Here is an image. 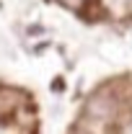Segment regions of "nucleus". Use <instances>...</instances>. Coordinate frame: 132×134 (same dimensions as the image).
I'll use <instances>...</instances> for the list:
<instances>
[{
	"label": "nucleus",
	"mask_w": 132,
	"mask_h": 134,
	"mask_svg": "<svg viewBox=\"0 0 132 134\" xmlns=\"http://www.w3.org/2000/svg\"><path fill=\"white\" fill-rule=\"evenodd\" d=\"M130 114H132V96H124L116 83H106L85 98L80 116L109 124V126H119L122 119Z\"/></svg>",
	"instance_id": "obj_1"
},
{
	"label": "nucleus",
	"mask_w": 132,
	"mask_h": 134,
	"mask_svg": "<svg viewBox=\"0 0 132 134\" xmlns=\"http://www.w3.org/2000/svg\"><path fill=\"white\" fill-rule=\"evenodd\" d=\"M29 100H31V98H29L21 88L0 85V124L8 121V119H13V114H16L21 106H26Z\"/></svg>",
	"instance_id": "obj_2"
},
{
	"label": "nucleus",
	"mask_w": 132,
	"mask_h": 134,
	"mask_svg": "<svg viewBox=\"0 0 132 134\" xmlns=\"http://www.w3.org/2000/svg\"><path fill=\"white\" fill-rule=\"evenodd\" d=\"M99 8H104L114 18H122L132 13V0H99Z\"/></svg>",
	"instance_id": "obj_3"
},
{
	"label": "nucleus",
	"mask_w": 132,
	"mask_h": 134,
	"mask_svg": "<svg viewBox=\"0 0 132 134\" xmlns=\"http://www.w3.org/2000/svg\"><path fill=\"white\" fill-rule=\"evenodd\" d=\"M62 8H67V10H73V13H83L85 10V5H88V0H57Z\"/></svg>",
	"instance_id": "obj_4"
}]
</instances>
